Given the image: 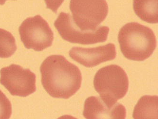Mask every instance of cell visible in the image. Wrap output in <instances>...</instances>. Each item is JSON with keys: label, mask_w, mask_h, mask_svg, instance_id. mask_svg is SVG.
I'll return each instance as SVG.
<instances>
[{"label": "cell", "mask_w": 158, "mask_h": 119, "mask_svg": "<svg viewBox=\"0 0 158 119\" xmlns=\"http://www.w3.org/2000/svg\"><path fill=\"white\" fill-rule=\"evenodd\" d=\"M41 83L51 96L67 99L81 87L82 76L79 68L61 55H50L40 67Z\"/></svg>", "instance_id": "obj_1"}, {"label": "cell", "mask_w": 158, "mask_h": 119, "mask_svg": "<svg viewBox=\"0 0 158 119\" xmlns=\"http://www.w3.org/2000/svg\"><path fill=\"white\" fill-rule=\"evenodd\" d=\"M122 53L126 59L143 61L151 57L156 49V36L152 29L137 23L126 24L118 36Z\"/></svg>", "instance_id": "obj_2"}, {"label": "cell", "mask_w": 158, "mask_h": 119, "mask_svg": "<svg viewBox=\"0 0 158 119\" xmlns=\"http://www.w3.org/2000/svg\"><path fill=\"white\" fill-rule=\"evenodd\" d=\"M94 85L104 102L114 105L127 92L128 77L121 67L116 65H109L97 72L94 76Z\"/></svg>", "instance_id": "obj_3"}, {"label": "cell", "mask_w": 158, "mask_h": 119, "mask_svg": "<svg viewBox=\"0 0 158 119\" xmlns=\"http://www.w3.org/2000/svg\"><path fill=\"white\" fill-rule=\"evenodd\" d=\"M69 7L73 22L85 31L97 30L108 14L106 0H70Z\"/></svg>", "instance_id": "obj_4"}, {"label": "cell", "mask_w": 158, "mask_h": 119, "mask_svg": "<svg viewBox=\"0 0 158 119\" xmlns=\"http://www.w3.org/2000/svg\"><path fill=\"white\" fill-rule=\"evenodd\" d=\"M54 26L63 39L70 43L82 45L94 44L105 42L107 39L109 28L99 27L94 31H82L76 25L70 14L60 13Z\"/></svg>", "instance_id": "obj_5"}, {"label": "cell", "mask_w": 158, "mask_h": 119, "mask_svg": "<svg viewBox=\"0 0 158 119\" xmlns=\"http://www.w3.org/2000/svg\"><path fill=\"white\" fill-rule=\"evenodd\" d=\"M25 47L41 51L52 45L54 34L48 23L40 15L28 18L19 28Z\"/></svg>", "instance_id": "obj_6"}, {"label": "cell", "mask_w": 158, "mask_h": 119, "mask_svg": "<svg viewBox=\"0 0 158 119\" xmlns=\"http://www.w3.org/2000/svg\"><path fill=\"white\" fill-rule=\"evenodd\" d=\"M0 83L13 96L27 97L36 91V76L29 69L12 64L0 70Z\"/></svg>", "instance_id": "obj_7"}, {"label": "cell", "mask_w": 158, "mask_h": 119, "mask_svg": "<svg viewBox=\"0 0 158 119\" xmlns=\"http://www.w3.org/2000/svg\"><path fill=\"white\" fill-rule=\"evenodd\" d=\"M69 54L71 59L81 65L93 68L114 60L116 56V47L113 43L93 48L73 47Z\"/></svg>", "instance_id": "obj_8"}, {"label": "cell", "mask_w": 158, "mask_h": 119, "mask_svg": "<svg viewBox=\"0 0 158 119\" xmlns=\"http://www.w3.org/2000/svg\"><path fill=\"white\" fill-rule=\"evenodd\" d=\"M83 115L86 119H125L126 110L120 103L109 105L93 96L85 100Z\"/></svg>", "instance_id": "obj_9"}, {"label": "cell", "mask_w": 158, "mask_h": 119, "mask_svg": "<svg viewBox=\"0 0 158 119\" xmlns=\"http://www.w3.org/2000/svg\"><path fill=\"white\" fill-rule=\"evenodd\" d=\"M158 97L143 96L135 106L133 112L134 119H158Z\"/></svg>", "instance_id": "obj_10"}, {"label": "cell", "mask_w": 158, "mask_h": 119, "mask_svg": "<svg viewBox=\"0 0 158 119\" xmlns=\"http://www.w3.org/2000/svg\"><path fill=\"white\" fill-rule=\"evenodd\" d=\"M133 7L136 14L143 21L158 23V0H134Z\"/></svg>", "instance_id": "obj_11"}, {"label": "cell", "mask_w": 158, "mask_h": 119, "mask_svg": "<svg viewBox=\"0 0 158 119\" xmlns=\"http://www.w3.org/2000/svg\"><path fill=\"white\" fill-rule=\"evenodd\" d=\"M15 37L10 32L0 28V58H8L16 51Z\"/></svg>", "instance_id": "obj_12"}, {"label": "cell", "mask_w": 158, "mask_h": 119, "mask_svg": "<svg viewBox=\"0 0 158 119\" xmlns=\"http://www.w3.org/2000/svg\"><path fill=\"white\" fill-rule=\"evenodd\" d=\"M12 113V107L9 100L0 90V119H10Z\"/></svg>", "instance_id": "obj_13"}, {"label": "cell", "mask_w": 158, "mask_h": 119, "mask_svg": "<svg viewBox=\"0 0 158 119\" xmlns=\"http://www.w3.org/2000/svg\"><path fill=\"white\" fill-rule=\"evenodd\" d=\"M46 4L47 8L51 10L53 12L56 14L60 6L64 0H44Z\"/></svg>", "instance_id": "obj_14"}, {"label": "cell", "mask_w": 158, "mask_h": 119, "mask_svg": "<svg viewBox=\"0 0 158 119\" xmlns=\"http://www.w3.org/2000/svg\"><path fill=\"white\" fill-rule=\"evenodd\" d=\"M57 119H77V118L70 116V115H65L63 116H61L60 118Z\"/></svg>", "instance_id": "obj_15"}, {"label": "cell", "mask_w": 158, "mask_h": 119, "mask_svg": "<svg viewBox=\"0 0 158 119\" xmlns=\"http://www.w3.org/2000/svg\"><path fill=\"white\" fill-rule=\"evenodd\" d=\"M7 1H8V0H0V5H4Z\"/></svg>", "instance_id": "obj_16"}]
</instances>
